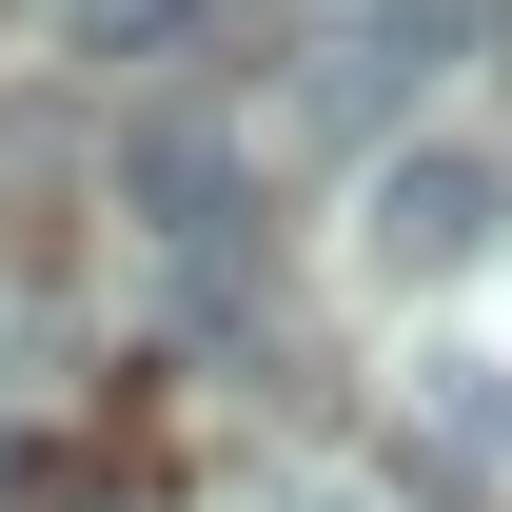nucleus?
Masks as SVG:
<instances>
[{
  "instance_id": "1",
  "label": "nucleus",
  "mask_w": 512,
  "mask_h": 512,
  "mask_svg": "<svg viewBox=\"0 0 512 512\" xmlns=\"http://www.w3.org/2000/svg\"><path fill=\"white\" fill-rule=\"evenodd\" d=\"M119 197L158 217V256H178L197 316L256 296V197H237V138H217V119H138V138H119Z\"/></svg>"
},
{
  "instance_id": "2",
  "label": "nucleus",
  "mask_w": 512,
  "mask_h": 512,
  "mask_svg": "<svg viewBox=\"0 0 512 512\" xmlns=\"http://www.w3.org/2000/svg\"><path fill=\"white\" fill-rule=\"evenodd\" d=\"M493 158H473V138H394L375 178H355V256H375V276H473V256H493Z\"/></svg>"
},
{
  "instance_id": "3",
  "label": "nucleus",
  "mask_w": 512,
  "mask_h": 512,
  "mask_svg": "<svg viewBox=\"0 0 512 512\" xmlns=\"http://www.w3.org/2000/svg\"><path fill=\"white\" fill-rule=\"evenodd\" d=\"M453 40H473V0H375V20H335V60H316V119L355 138V158H394V119L453 79Z\"/></svg>"
},
{
  "instance_id": "4",
  "label": "nucleus",
  "mask_w": 512,
  "mask_h": 512,
  "mask_svg": "<svg viewBox=\"0 0 512 512\" xmlns=\"http://www.w3.org/2000/svg\"><path fill=\"white\" fill-rule=\"evenodd\" d=\"M414 453L434 473H512V375L493 355H414Z\"/></svg>"
},
{
  "instance_id": "5",
  "label": "nucleus",
  "mask_w": 512,
  "mask_h": 512,
  "mask_svg": "<svg viewBox=\"0 0 512 512\" xmlns=\"http://www.w3.org/2000/svg\"><path fill=\"white\" fill-rule=\"evenodd\" d=\"M178 20H197V0H60V40H79V60H158Z\"/></svg>"
},
{
  "instance_id": "6",
  "label": "nucleus",
  "mask_w": 512,
  "mask_h": 512,
  "mask_svg": "<svg viewBox=\"0 0 512 512\" xmlns=\"http://www.w3.org/2000/svg\"><path fill=\"white\" fill-rule=\"evenodd\" d=\"M335 20H375V0H335Z\"/></svg>"
}]
</instances>
